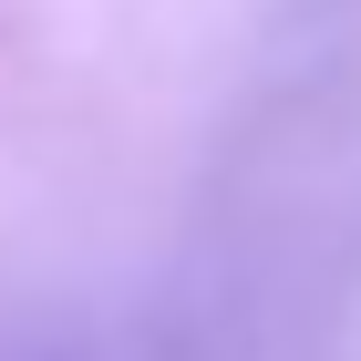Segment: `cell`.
<instances>
[{"mask_svg":"<svg viewBox=\"0 0 361 361\" xmlns=\"http://www.w3.org/2000/svg\"><path fill=\"white\" fill-rule=\"evenodd\" d=\"M0 361H135V351H114L104 331H73V320H11L0 310Z\"/></svg>","mask_w":361,"mask_h":361,"instance_id":"1","label":"cell"}]
</instances>
